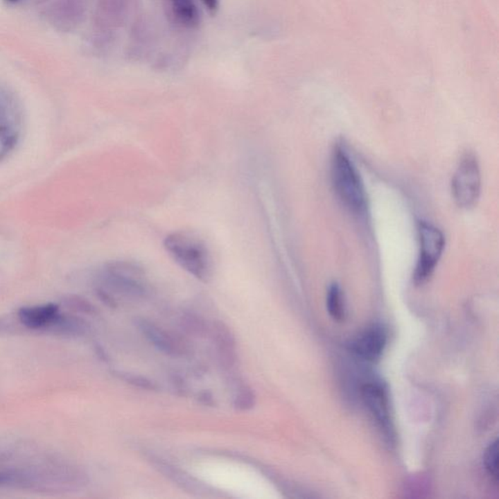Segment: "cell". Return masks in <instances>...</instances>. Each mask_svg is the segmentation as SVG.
Here are the masks:
<instances>
[{"instance_id": "obj_1", "label": "cell", "mask_w": 499, "mask_h": 499, "mask_svg": "<svg viewBox=\"0 0 499 499\" xmlns=\"http://www.w3.org/2000/svg\"><path fill=\"white\" fill-rule=\"evenodd\" d=\"M164 248L180 268L196 279L207 282L213 274L212 252L196 232L177 230L165 237Z\"/></svg>"}, {"instance_id": "obj_2", "label": "cell", "mask_w": 499, "mask_h": 499, "mask_svg": "<svg viewBox=\"0 0 499 499\" xmlns=\"http://www.w3.org/2000/svg\"><path fill=\"white\" fill-rule=\"evenodd\" d=\"M98 281L97 288L109 292L115 299L121 297L130 301H140L148 295L146 270L133 261H114L105 263Z\"/></svg>"}, {"instance_id": "obj_3", "label": "cell", "mask_w": 499, "mask_h": 499, "mask_svg": "<svg viewBox=\"0 0 499 499\" xmlns=\"http://www.w3.org/2000/svg\"><path fill=\"white\" fill-rule=\"evenodd\" d=\"M331 179L333 191L345 207L354 213L366 209L367 194L363 182L347 150L337 146L331 160Z\"/></svg>"}, {"instance_id": "obj_4", "label": "cell", "mask_w": 499, "mask_h": 499, "mask_svg": "<svg viewBox=\"0 0 499 499\" xmlns=\"http://www.w3.org/2000/svg\"><path fill=\"white\" fill-rule=\"evenodd\" d=\"M417 234L419 253L414 268V281L417 285H422L433 274L445 249L446 241L438 227L424 220H421L417 225Z\"/></svg>"}, {"instance_id": "obj_5", "label": "cell", "mask_w": 499, "mask_h": 499, "mask_svg": "<svg viewBox=\"0 0 499 499\" xmlns=\"http://www.w3.org/2000/svg\"><path fill=\"white\" fill-rule=\"evenodd\" d=\"M481 171L476 156L466 153L455 170L452 193L458 207L470 209L476 205L481 193Z\"/></svg>"}, {"instance_id": "obj_6", "label": "cell", "mask_w": 499, "mask_h": 499, "mask_svg": "<svg viewBox=\"0 0 499 499\" xmlns=\"http://www.w3.org/2000/svg\"><path fill=\"white\" fill-rule=\"evenodd\" d=\"M362 399L367 409L376 419L381 430L387 438H393V426L391 423L389 402L387 392L378 383H366L361 388Z\"/></svg>"}, {"instance_id": "obj_7", "label": "cell", "mask_w": 499, "mask_h": 499, "mask_svg": "<svg viewBox=\"0 0 499 499\" xmlns=\"http://www.w3.org/2000/svg\"><path fill=\"white\" fill-rule=\"evenodd\" d=\"M387 343V333L381 325H373L355 338L350 349L360 358L369 362H376L383 356Z\"/></svg>"}, {"instance_id": "obj_8", "label": "cell", "mask_w": 499, "mask_h": 499, "mask_svg": "<svg viewBox=\"0 0 499 499\" xmlns=\"http://www.w3.org/2000/svg\"><path fill=\"white\" fill-rule=\"evenodd\" d=\"M218 364L225 369L234 368L237 362L236 340L231 329L222 322H216L211 329Z\"/></svg>"}, {"instance_id": "obj_9", "label": "cell", "mask_w": 499, "mask_h": 499, "mask_svg": "<svg viewBox=\"0 0 499 499\" xmlns=\"http://www.w3.org/2000/svg\"><path fill=\"white\" fill-rule=\"evenodd\" d=\"M137 328L156 349L169 356H179L182 347L179 342L156 324L143 318L136 319Z\"/></svg>"}, {"instance_id": "obj_10", "label": "cell", "mask_w": 499, "mask_h": 499, "mask_svg": "<svg viewBox=\"0 0 499 499\" xmlns=\"http://www.w3.org/2000/svg\"><path fill=\"white\" fill-rule=\"evenodd\" d=\"M150 462L156 470H158L160 473L164 475L167 479L184 491L195 494H207L210 491L209 487L194 478L191 475L186 473L181 468L175 466L171 463L164 462L158 457H151Z\"/></svg>"}, {"instance_id": "obj_11", "label": "cell", "mask_w": 499, "mask_h": 499, "mask_svg": "<svg viewBox=\"0 0 499 499\" xmlns=\"http://www.w3.org/2000/svg\"><path fill=\"white\" fill-rule=\"evenodd\" d=\"M59 315V306L54 304L23 307L18 312L21 323L33 330L54 326Z\"/></svg>"}, {"instance_id": "obj_12", "label": "cell", "mask_w": 499, "mask_h": 499, "mask_svg": "<svg viewBox=\"0 0 499 499\" xmlns=\"http://www.w3.org/2000/svg\"><path fill=\"white\" fill-rule=\"evenodd\" d=\"M173 11L182 25L193 28L200 21V14L193 0H171Z\"/></svg>"}, {"instance_id": "obj_13", "label": "cell", "mask_w": 499, "mask_h": 499, "mask_svg": "<svg viewBox=\"0 0 499 499\" xmlns=\"http://www.w3.org/2000/svg\"><path fill=\"white\" fill-rule=\"evenodd\" d=\"M180 326L187 335L203 338L209 333L207 323L201 316L193 312H184L180 317Z\"/></svg>"}, {"instance_id": "obj_14", "label": "cell", "mask_w": 499, "mask_h": 499, "mask_svg": "<svg viewBox=\"0 0 499 499\" xmlns=\"http://www.w3.org/2000/svg\"><path fill=\"white\" fill-rule=\"evenodd\" d=\"M327 310L331 317L335 321H342L345 316L342 292L338 283H332L327 291Z\"/></svg>"}, {"instance_id": "obj_15", "label": "cell", "mask_w": 499, "mask_h": 499, "mask_svg": "<svg viewBox=\"0 0 499 499\" xmlns=\"http://www.w3.org/2000/svg\"><path fill=\"white\" fill-rule=\"evenodd\" d=\"M256 396L255 391L249 386L243 385L237 390L234 400L235 409L241 412L250 411L255 408Z\"/></svg>"}, {"instance_id": "obj_16", "label": "cell", "mask_w": 499, "mask_h": 499, "mask_svg": "<svg viewBox=\"0 0 499 499\" xmlns=\"http://www.w3.org/2000/svg\"><path fill=\"white\" fill-rule=\"evenodd\" d=\"M114 374L119 380L125 381V383L134 386V387H138L140 389L146 391H156L158 389L157 383L150 380V378H146V376L126 373V371H114Z\"/></svg>"}, {"instance_id": "obj_17", "label": "cell", "mask_w": 499, "mask_h": 499, "mask_svg": "<svg viewBox=\"0 0 499 499\" xmlns=\"http://www.w3.org/2000/svg\"><path fill=\"white\" fill-rule=\"evenodd\" d=\"M18 141V135L10 127L0 126V161L14 150Z\"/></svg>"}, {"instance_id": "obj_18", "label": "cell", "mask_w": 499, "mask_h": 499, "mask_svg": "<svg viewBox=\"0 0 499 499\" xmlns=\"http://www.w3.org/2000/svg\"><path fill=\"white\" fill-rule=\"evenodd\" d=\"M484 467L496 483L498 482V444L494 441L489 446L484 455Z\"/></svg>"}, {"instance_id": "obj_19", "label": "cell", "mask_w": 499, "mask_h": 499, "mask_svg": "<svg viewBox=\"0 0 499 499\" xmlns=\"http://www.w3.org/2000/svg\"><path fill=\"white\" fill-rule=\"evenodd\" d=\"M69 304L76 310L88 314V315H94V314L97 313L96 307L87 299H84L82 297H71V299H69Z\"/></svg>"}, {"instance_id": "obj_20", "label": "cell", "mask_w": 499, "mask_h": 499, "mask_svg": "<svg viewBox=\"0 0 499 499\" xmlns=\"http://www.w3.org/2000/svg\"><path fill=\"white\" fill-rule=\"evenodd\" d=\"M198 402L206 407H213L216 405L215 398L210 391H202L198 396Z\"/></svg>"}, {"instance_id": "obj_21", "label": "cell", "mask_w": 499, "mask_h": 499, "mask_svg": "<svg viewBox=\"0 0 499 499\" xmlns=\"http://www.w3.org/2000/svg\"><path fill=\"white\" fill-rule=\"evenodd\" d=\"M172 385L174 386L175 389L179 391V392L184 393L186 391V381L181 376L177 374H174L172 378Z\"/></svg>"}, {"instance_id": "obj_22", "label": "cell", "mask_w": 499, "mask_h": 499, "mask_svg": "<svg viewBox=\"0 0 499 499\" xmlns=\"http://www.w3.org/2000/svg\"><path fill=\"white\" fill-rule=\"evenodd\" d=\"M204 6L207 7L209 11L216 12L218 8V0H202Z\"/></svg>"}, {"instance_id": "obj_23", "label": "cell", "mask_w": 499, "mask_h": 499, "mask_svg": "<svg viewBox=\"0 0 499 499\" xmlns=\"http://www.w3.org/2000/svg\"><path fill=\"white\" fill-rule=\"evenodd\" d=\"M96 352H97V354L99 355L100 360H103V361L105 362L109 361V356H107V352L105 351L102 347L97 345V347H96Z\"/></svg>"}, {"instance_id": "obj_24", "label": "cell", "mask_w": 499, "mask_h": 499, "mask_svg": "<svg viewBox=\"0 0 499 499\" xmlns=\"http://www.w3.org/2000/svg\"><path fill=\"white\" fill-rule=\"evenodd\" d=\"M11 480V476L9 475L0 473V484L8 483Z\"/></svg>"}, {"instance_id": "obj_25", "label": "cell", "mask_w": 499, "mask_h": 499, "mask_svg": "<svg viewBox=\"0 0 499 499\" xmlns=\"http://www.w3.org/2000/svg\"><path fill=\"white\" fill-rule=\"evenodd\" d=\"M8 2H11V3H17V2L21 1V0H7Z\"/></svg>"}]
</instances>
